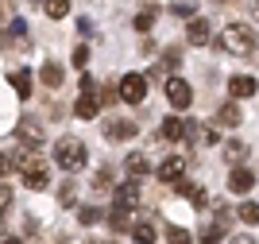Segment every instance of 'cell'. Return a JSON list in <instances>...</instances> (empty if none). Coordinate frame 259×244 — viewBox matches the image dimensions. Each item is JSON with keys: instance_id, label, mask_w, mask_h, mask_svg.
Segmentation results:
<instances>
[{"instance_id": "cell-1", "label": "cell", "mask_w": 259, "mask_h": 244, "mask_svg": "<svg viewBox=\"0 0 259 244\" xmlns=\"http://www.w3.org/2000/svg\"><path fill=\"white\" fill-rule=\"evenodd\" d=\"M85 159H89V151H85V144H81L77 136H62L58 144H54V163H58L62 170H70V175L85 167Z\"/></svg>"}, {"instance_id": "cell-2", "label": "cell", "mask_w": 259, "mask_h": 244, "mask_svg": "<svg viewBox=\"0 0 259 244\" xmlns=\"http://www.w3.org/2000/svg\"><path fill=\"white\" fill-rule=\"evenodd\" d=\"M221 47L228 54H251L255 51V31H251L248 23H228L225 35H221Z\"/></svg>"}, {"instance_id": "cell-3", "label": "cell", "mask_w": 259, "mask_h": 244, "mask_svg": "<svg viewBox=\"0 0 259 244\" xmlns=\"http://www.w3.org/2000/svg\"><path fill=\"white\" fill-rule=\"evenodd\" d=\"M166 101H170V109H190L194 105V89L182 82V78H166Z\"/></svg>"}, {"instance_id": "cell-4", "label": "cell", "mask_w": 259, "mask_h": 244, "mask_svg": "<svg viewBox=\"0 0 259 244\" xmlns=\"http://www.w3.org/2000/svg\"><path fill=\"white\" fill-rule=\"evenodd\" d=\"M120 89V101H128V105H140L143 97H147V78H140V74H128L124 82L116 85Z\"/></svg>"}, {"instance_id": "cell-5", "label": "cell", "mask_w": 259, "mask_h": 244, "mask_svg": "<svg viewBox=\"0 0 259 244\" xmlns=\"http://www.w3.org/2000/svg\"><path fill=\"white\" fill-rule=\"evenodd\" d=\"M136 205H140V182H136V179L112 190V210H128V213H132Z\"/></svg>"}, {"instance_id": "cell-6", "label": "cell", "mask_w": 259, "mask_h": 244, "mask_svg": "<svg viewBox=\"0 0 259 244\" xmlns=\"http://www.w3.org/2000/svg\"><path fill=\"white\" fill-rule=\"evenodd\" d=\"M16 136H20L27 148H39V144L47 140V132H43V124H39L35 117H23V120H16Z\"/></svg>"}, {"instance_id": "cell-7", "label": "cell", "mask_w": 259, "mask_h": 244, "mask_svg": "<svg viewBox=\"0 0 259 244\" xmlns=\"http://www.w3.org/2000/svg\"><path fill=\"white\" fill-rule=\"evenodd\" d=\"M255 89H259V82H255V78H248V74H236V78H228V93H232V97H240V101L255 97Z\"/></svg>"}, {"instance_id": "cell-8", "label": "cell", "mask_w": 259, "mask_h": 244, "mask_svg": "<svg viewBox=\"0 0 259 244\" xmlns=\"http://www.w3.org/2000/svg\"><path fill=\"white\" fill-rule=\"evenodd\" d=\"M136 132H140L136 120H108L105 124V140H132Z\"/></svg>"}, {"instance_id": "cell-9", "label": "cell", "mask_w": 259, "mask_h": 244, "mask_svg": "<svg viewBox=\"0 0 259 244\" xmlns=\"http://www.w3.org/2000/svg\"><path fill=\"white\" fill-rule=\"evenodd\" d=\"M209 39H213L209 20H190V27H186V43H190V47H205Z\"/></svg>"}, {"instance_id": "cell-10", "label": "cell", "mask_w": 259, "mask_h": 244, "mask_svg": "<svg viewBox=\"0 0 259 244\" xmlns=\"http://www.w3.org/2000/svg\"><path fill=\"white\" fill-rule=\"evenodd\" d=\"M182 170H186V159L182 155H170V159L159 167V182H166V186H174V182L182 179Z\"/></svg>"}, {"instance_id": "cell-11", "label": "cell", "mask_w": 259, "mask_h": 244, "mask_svg": "<svg viewBox=\"0 0 259 244\" xmlns=\"http://www.w3.org/2000/svg\"><path fill=\"white\" fill-rule=\"evenodd\" d=\"M174 190L182 194V198H190V202H194L197 210H205V205H209V194L201 190V186H194V182H186V179H178V182H174Z\"/></svg>"}, {"instance_id": "cell-12", "label": "cell", "mask_w": 259, "mask_h": 244, "mask_svg": "<svg viewBox=\"0 0 259 244\" xmlns=\"http://www.w3.org/2000/svg\"><path fill=\"white\" fill-rule=\"evenodd\" d=\"M251 186H255V175H251L248 167H236L232 175H228V190L232 194H248Z\"/></svg>"}, {"instance_id": "cell-13", "label": "cell", "mask_w": 259, "mask_h": 244, "mask_svg": "<svg viewBox=\"0 0 259 244\" xmlns=\"http://www.w3.org/2000/svg\"><path fill=\"white\" fill-rule=\"evenodd\" d=\"M74 113H77L81 120H93V117L101 113V97H97V93H81V97H77V105H74Z\"/></svg>"}, {"instance_id": "cell-14", "label": "cell", "mask_w": 259, "mask_h": 244, "mask_svg": "<svg viewBox=\"0 0 259 244\" xmlns=\"http://www.w3.org/2000/svg\"><path fill=\"white\" fill-rule=\"evenodd\" d=\"M8 82H12V89H16V97H20V101H27V97H31V74H27V70H12Z\"/></svg>"}, {"instance_id": "cell-15", "label": "cell", "mask_w": 259, "mask_h": 244, "mask_svg": "<svg viewBox=\"0 0 259 244\" xmlns=\"http://www.w3.org/2000/svg\"><path fill=\"white\" fill-rule=\"evenodd\" d=\"M159 136L162 140H186V120L182 117H166L162 128H159Z\"/></svg>"}, {"instance_id": "cell-16", "label": "cell", "mask_w": 259, "mask_h": 244, "mask_svg": "<svg viewBox=\"0 0 259 244\" xmlns=\"http://www.w3.org/2000/svg\"><path fill=\"white\" fill-rule=\"evenodd\" d=\"M39 82L51 85V89H58V85H62V66H58V62H43V70H39Z\"/></svg>"}, {"instance_id": "cell-17", "label": "cell", "mask_w": 259, "mask_h": 244, "mask_svg": "<svg viewBox=\"0 0 259 244\" xmlns=\"http://www.w3.org/2000/svg\"><path fill=\"white\" fill-rule=\"evenodd\" d=\"M186 140H190V144H201V148H205V144H213V132H209V128H197L194 120H186Z\"/></svg>"}, {"instance_id": "cell-18", "label": "cell", "mask_w": 259, "mask_h": 244, "mask_svg": "<svg viewBox=\"0 0 259 244\" xmlns=\"http://www.w3.org/2000/svg\"><path fill=\"white\" fill-rule=\"evenodd\" d=\"M240 120H244V113H240L236 105H221V113H217V124H225V128H236Z\"/></svg>"}, {"instance_id": "cell-19", "label": "cell", "mask_w": 259, "mask_h": 244, "mask_svg": "<svg viewBox=\"0 0 259 244\" xmlns=\"http://www.w3.org/2000/svg\"><path fill=\"white\" fill-rule=\"evenodd\" d=\"M43 12L51 20H66L70 16V0H43Z\"/></svg>"}, {"instance_id": "cell-20", "label": "cell", "mask_w": 259, "mask_h": 244, "mask_svg": "<svg viewBox=\"0 0 259 244\" xmlns=\"http://www.w3.org/2000/svg\"><path fill=\"white\" fill-rule=\"evenodd\" d=\"M132 236H136V244H151L155 240V225L151 221H136L132 225Z\"/></svg>"}, {"instance_id": "cell-21", "label": "cell", "mask_w": 259, "mask_h": 244, "mask_svg": "<svg viewBox=\"0 0 259 244\" xmlns=\"http://www.w3.org/2000/svg\"><path fill=\"white\" fill-rule=\"evenodd\" d=\"M124 167H128V175H132V179H143V175L151 170V163L143 159V155H128V163H124Z\"/></svg>"}, {"instance_id": "cell-22", "label": "cell", "mask_w": 259, "mask_h": 244, "mask_svg": "<svg viewBox=\"0 0 259 244\" xmlns=\"http://www.w3.org/2000/svg\"><path fill=\"white\" fill-rule=\"evenodd\" d=\"M221 236H225V221H213V225L201 229V244H217Z\"/></svg>"}, {"instance_id": "cell-23", "label": "cell", "mask_w": 259, "mask_h": 244, "mask_svg": "<svg viewBox=\"0 0 259 244\" xmlns=\"http://www.w3.org/2000/svg\"><path fill=\"white\" fill-rule=\"evenodd\" d=\"M244 225H259V202H244L240 205V213H236Z\"/></svg>"}, {"instance_id": "cell-24", "label": "cell", "mask_w": 259, "mask_h": 244, "mask_svg": "<svg viewBox=\"0 0 259 244\" xmlns=\"http://www.w3.org/2000/svg\"><path fill=\"white\" fill-rule=\"evenodd\" d=\"M74 198H77V182L66 179L62 186H58V202H62V205H74Z\"/></svg>"}, {"instance_id": "cell-25", "label": "cell", "mask_w": 259, "mask_h": 244, "mask_svg": "<svg viewBox=\"0 0 259 244\" xmlns=\"http://www.w3.org/2000/svg\"><path fill=\"white\" fill-rule=\"evenodd\" d=\"M112 229H116V233H128L132 229V213L128 210H112Z\"/></svg>"}, {"instance_id": "cell-26", "label": "cell", "mask_w": 259, "mask_h": 244, "mask_svg": "<svg viewBox=\"0 0 259 244\" xmlns=\"http://www.w3.org/2000/svg\"><path fill=\"white\" fill-rule=\"evenodd\" d=\"M162 66H166V70H178V66H182V51H178V47H166V51H162Z\"/></svg>"}, {"instance_id": "cell-27", "label": "cell", "mask_w": 259, "mask_h": 244, "mask_svg": "<svg viewBox=\"0 0 259 244\" xmlns=\"http://www.w3.org/2000/svg\"><path fill=\"white\" fill-rule=\"evenodd\" d=\"M151 23H155V8L136 12V31H151Z\"/></svg>"}, {"instance_id": "cell-28", "label": "cell", "mask_w": 259, "mask_h": 244, "mask_svg": "<svg viewBox=\"0 0 259 244\" xmlns=\"http://www.w3.org/2000/svg\"><path fill=\"white\" fill-rule=\"evenodd\" d=\"M225 159L228 163H240V159H244V144H240V140H228V144H225Z\"/></svg>"}, {"instance_id": "cell-29", "label": "cell", "mask_w": 259, "mask_h": 244, "mask_svg": "<svg viewBox=\"0 0 259 244\" xmlns=\"http://www.w3.org/2000/svg\"><path fill=\"white\" fill-rule=\"evenodd\" d=\"M77 221H81V225H97L101 210H97V205H81V210H77Z\"/></svg>"}, {"instance_id": "cell-30", "label": "cell", "mask_w": 259, "mask_h": 244, "mask_svg": "<svg viewBox=\"0 0 259 244\" xmlns=\"http://www.w3.org/2000/svg\"><path fill=\"white\" fill-rule=\"evenodd\" d=\"M108 186H112V167H101L93 175V190H108Z\"/></svg>"}, {"instance_id": "cell-31", "label": "cell", "mask_w": 259, "mask_h": 244, "mask_svg": "<svg viewBox=\"0 0 259 244\" xmlns=\"http://www.w3.org/2000/svg\"><path fill=\"white\" fill-rule=\"evenodd\" d=\"M85 62H89V47H74V66L85 70Z\"/></svg>"}, {"instance_id": "cell-32", "label": "cell", "mask_w": 259, "mask_h": 244, "mask_svg": "<svg viewBox=\"0 0 259 244\" xmlns=\"http://www.w3.org/2000/svg\"><path fill=\"white\" fill-rule=\"evenodd\" d=\"M12 198H16V194H12V186H0V213L12 205Z\"/></svg>"}, {"instance_id": "cell-33", "label": "cell", "mask_w": 259, "mask_h": 244, "mask_svg": "<svg viewBox=\"0 0 259 244\" xmlns=\"http://www.w3.org/2000/svg\"><path fill=\"white\" fill-rule=\"evenodd\" d=\"M12 167H16V159H12V155H0V179L12 175Z\"/></svg>"}, {"instance_id": "cell-34", "label": "cell", "mask_w": 259, "mask_h": 244, "mask_svg": "<svg viewBox=\"0 0 259 244\" xmlns=\"http://www.w3.org/2000/svg\"><path fill=\"white\" fill-rule=\"evenodd\" d=\"M228 244H255V240H251V236H232Z\"/></svg>"}, {"instance_id": "cell-35", "label": "cell", "mask_w": 259, "mask_h": 244, "mask_svg": "<svg viewBox=\"0 0 259 244\" xmlns=\"http://www.w3.org/2000/svg\"><path fill=\"white\" fill-rule=\"evenodd\" d=\"M4 244H23V240H16V236H8V240H4Z\"/></svg>"}, {"instance_id": "cell-36", "label": "cell", "mask_w": 259, "mask_h": 244, "mask_svg": "<svg viewBox=\"0 0 259 244\" xmlns=\"http://www.w3.org/2000/svg\"><path fill=\"white\" fill-rule=\"evenodd\" d=\"M85 244H93V240H85Z\"/></svg>"}]
</instances>
